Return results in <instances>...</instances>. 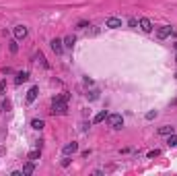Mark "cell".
Here are the masks:
<instances>
[{
  "mask_svg": "<svg viewBox=\"0 0 177 176\" xmlns=\"http://www.w3.org/2000/svg\"><path fill=\"white\" fill-rule=\"evenodd\" d=\"M68 100H70V93H62V96H58V97H54V102H52V114H58V116H62V114H66L68 112Z\"/></svg>",
  "mask_w": 177,
  "mask_h": 176,
  "instance_id": "1",
  "label": "cell"
},
{
  "mask_svg": "<svg viewBox=\"0 0 177 176\" xmlns=\"http://www.w3.org/2000/svg\"><path fill=\"white\" fill-rule=\"evenodd\" d=\"M107 122H109V126H111L113 131H119V129L124 126V116L122 114H109Z\"/></svg>",
  "mask_w": 177,
  "mask_h": 176,
  "instance_id": "2",
  "label": "cell"
},
{
  "mask_svg": "<svg viewBox=\"0 0 177 176\" xmlns=\"http://www.w3.org/2000/svg\"><path fill=\"white\" fill-rule=\"evenodd\" d=\"M173 33H175V31L171 29V25H163V27H159V29H157V37H159V40H167L169 35H173Z\"/></svg>",
  "mask_w": 177,
  "mask_h": 176,
  "instance_id": "3",
  "label": "cell"
},
{
  "mask_svg": "<svg viewBox=\"0 0 177 176\" xmlns=\"http://www.w3.org/2000/svg\"><path fill=\"white\" fill-rule=\"evenodd\" d=\"M138 27H140L144 33H150V31H153V21L148 19V17H142V19H138Z\"/></svg>",
  "mask_w": 177,
  "mask_h": 176,
  "instance_id": "4",
  "label": "cell"
},
{
  "mask_svg": "<svg viewBox=\"0 0 177 176\" xmlns=\"http://www.w3.org/2000/svg\"><path fill=\"white\" fill-rule=\"evenodd\" d=\"M49 46H52V50L56 54H62L64 52V40H60V37H54V40L49 41Z\"/></svg>",
  "mask_w": 177,
  "mask_h": 176,
  "instance_id": "5",
  "label": "cell"
},
{
  "mask_svg": "<svg viewBox=\"0 0 177 176\" xmlns=\"http://www.w3.org/2000/svg\"><path fill=\"white\" fill-rule=\"evenodd\" d=\"M64 156H72V153H76V151H78V143H76V141H70V143H66L64 145Z\"/></svg>",
  "mask_w": 177,
  "mask_h": 176,
  "instance_id": "6",
  "label": "cell"
},
{
  "mask_svg": "<svg viewBox=\"0 0 177 176\" xmlns=\"http://www.w3.org/2000/svg\"><path fill=\"white\" fill-rule=\"evenodd\" d=\"M105 27H109V29H119V27H122V19H118V17H109V19L105 21Z\"/></svg>",
  "mask_w": 177,
  "mask_h": 176,
  "instance_id": "7",
  "label": "cell"
},
{
  "mask_svg": "<svg viewBox=\"0 0 177 176\" xmlns=\"http://www.w3.org/2000/svg\"><path fill=\"white\" fill-rule=\"evenodd\" d=\"M13 31H15V37H17V40H25V37H27V33H29L25 25H17Z\"/></svg>",
  "mask_w": 177,
  "mask_h": 176,
  "instance_id": "8",
  "label": "cell"
},
{
  "mask_svg": "<svg viewBox=\"0 0 177 176\" xmlns=\"http://www.w3.org/2000/svg\"><path fill=\"white\" fill-rule=\"evenodd\" d=\"M37 93H39V87H31L29 91H27V104H33L35 100H37Z\"/></svg>",
  "mask_w": 177,
  "mask_h": 176,
  "instance_id": "9",
  "label": "cell"
},
{
  "mask_svg": "<svg viewBox=\"0 0 177 176\" xmlns=\"http://www.w3.org/2000/svg\"><path fill=\"white\" fill-rule=\"evenodd\" d=\"M173 133H175V129H173L171 124H165V126L159 129V135H163V137H169V135H173Z\"/></svg>",
  "mask_w": 177,
  "mask_h": 176,
  "instance_id": "10",
  "label": "cell"
},
{
  "mask_svg": "<svg viewBox=\"0 0 177 176\" xmlns=\"http://www.w3.org/2000/svg\"><path fill=\"white\" fill-rule=\"evenodd\" d=\"M33 172H35V162H27V164H25V166H23V174L25 176H29V174H33Z\"/></svg>",
  "mask_w": 177,
  "mask_h": 176,
  "instance_id": "11",
  "label": "cell"
},
{
  "mask_svg": "<svg viewBox=\"0 0 177 176\" xmlns=\"http://www.w3.org/2000/svg\"><path fill=\"white\" fill-rule=\"evenodd\" d=\"M25 81H29V73H27V70H23V73H19V75H17L15 83H17V85H21V83H25Z\"/></svg>",
  "mask_w": 177,
  "mask_h": 176,
  "instance_id": "12",
  "label": "cell"
},
{
  "mask_svg": "<svg viewBox=\"0 0 177 176\" xmlns=\"http://www.w3.org/2000/svg\"><path fill=\"white\" fill-rule=\"evenodd\" d=\"M31 126H33L35 131H41V129L45 126V122L41 120V118H33V120H31Z\"/></svg>",
  "mask_w": 177,
  "mask_h": 176,
  "instance_id": "13",
  "label": "cell"
},
{
  "mask_svg": "<svg viewBox=\"0 0 177 176\" xmlns=\"http://www.w3.org/2000/svg\"><path fill=\"white\" fill-rule=\"evenodd\" d=\"M107 112H105V110H101V112H99V114H95V118H93V122H95V124H99V122H103L105 120V118H107Z\"/></svg>",
  "mask_w": 177,
  "mask_h": 176,
  "instance_id": "14",
  "label": "cell"
},
{
  "mask_svg": "<svg viewBox=\"0 0 177 176\" xmlns=\"http://www.w3.org/2000/svg\"><path fill=\"white\" fill-rule=\"evenodd\" d=\"M27 157H29L31 162H37V160L41 157V149H33V151H29V156H27Z\"/></svg>",
  "mask_w": 177,
  "mask_h": 176,
  "instance_id": "15",
  "label": "cell"
},
{
  "mask_svg": "<svg viewBox=\"0 0 177 176\" xmlns=\"http://www.w3.org/2000/svg\"><path fill=\"white\" fill-rule=\"evenodd\" d=\"M87 97H88V102H95V100H99V89H91L87 93Z\"/></svg>",
  "mask_w": 177,
  "mask_h": 176,
  "instance_id": "16",
  "label": "cell"
},
{
  "mask_svg": "<svg viewBox=\"0 0 177 176\" xmlns=\"http://www.w3.org/2000/svg\"><path fill=\"white\" fill-rule=\"evenodd\" d=\"M74 41H76V37H74V35H68V37H64V48H72Z\"/></svg>",
  "mask_w": 177,
  "mask_h": 176,
  "instance_id": "17",
  "label": "cell"
},
{
  "mask_svg": "<svg viewBox=\"0 0 177 176\" xmlns=\"http://www.w3.org/2000/svg\"><path fill=\"white\" fill-rule=\"evenodd\" d=\"M167 145H169V147H177V135H175V133H173V135H169Z\"/></svg>",
  "mask_w": 177,
  "mask_h": 176,
  "instance_id": "18",
  "label": "cell"
},
{
  "mask_svg": "<svg viewBox=\"0 0 177 176\" xmlns=\"http://www.w3.org/2000/svg\"><path fill=\"white\" fill-rule=\"evenodd\" d=\"M37 60H39V62H41V66H43V69H49V64H48V60H45V58H43V54H41V52H39V54H37Z\"/></svg>",
  "mask_w": 177,
  "mask_h": 176,
  "instance_id": "19",
  "label": "cell"
},
{
  "mask_svg": "<svg viewBox=\"0 0 177 176\" xmlns=\"http://www.w3.org/2000/svg\"><path fill=\"white\" fill-rule=\"evenodd\" d=\"M8 50L13 52V54H17V52H19V46H17V41H15V40H13V41L8 44Z\"/></svg>",
  "mask_w": 177,
  "mask_h": 176,
  "instance_id": "20",
  "label": "cell"
},
{
  "mask_svg": "<svg viewBox=\"0 0 177 176\" xmlns=\"http://www.w3.org/2000/svg\"><path fill=\"white\" fill-rule=\"evenodd\" d=\"M146 156H148V157H150V160H153V157H157V156H161V151H159V149H153V151H148Z\"/></svg>",
  "mask_w": 177,
  "mask_h": 176,
  "instance_id": "21",
  "label": "cell"
},
{
  "mask_svg": "<svg viewBox=\"0 0 177 176\" xmlns=\"http://www.w3.org/2000/svg\"><path fill=\"white\" fill-rule=\"evenodd\" d=\"M153 118H157V110H150V112H146V120H153Z\"/></svg>",
  "mask_w": 177,
  "mask_h": 176,
  "instance_id": "22",
  "label": "cell"
},
{
  "mask_svg": "<svg viewBox=\"0 0 177 176\" xmlns=\"http://www.w3.org/2000/svg\"><path fill=\"white\" fill-rule=\"evenodd\" d=\"M76 27H78V29H87V27H91V25H88L87 21H78V25Z\"/></svg>",
  "mask_w": 177,
  "mask_h": 176,
  "instance_id": "23",
  "label": "cell"
},
{
  "mask_svg": "<svg viewBox=\"0 0 177 176\" xmlns=\"http://www.w3.org/2000/svg\"><path fill=\"white\" fill-rule=\"evenodd\" d=\"M62 166H64V168H68V166H70V157H68V156L62 160Z\"/></svg>",
  "mask_w": 177,
  "mask_h": 176,
  "instance_id": "24",
  "label": "cell"
},
{
  "mask_svg": "<svg viewBox=\"0 0 177 176\" xmlns=\"http://www.w3.org/2000/svg\"><path fill=\"white\" fill-rule=\"evenodd\" d=\"M6 91V81H0V93H4Z\"/></svg>",
  "mask_w": 177,
  "mask_h": 176,
  "instance_id": "25",
  "label": "cell"
},
{
  "mask_svg": "<svg viewBox=\"0 0 177 176\" xmlns=\"http://www.w3.org/2000/svg\"><path fill=\"white\" fill-rule=\"evenodd\" d=\"M128 23H130V27H136V25H138V21H136V19H130Z\"/></svg>",
  "mask_w": 177,
  "mask_h": 176,
  "instance_id": "26",
  "label": "cell"
},
{
  "mask_svg": "<svg viewBox=\"0 0 177 176\" xmlns=\"http://www.w3.org/2000/svg\"><path fill=\"white\" fill-rule=\"evenodd\" d=\"M173 46H175V50H177V41H175V44H173Z\"/></svg>",
  "mask_w": 177,
  "mask_h": 176,
  "instance_id": "27",
  "label": "cell"
},
{
  "mask_svg": "<svg viewBox=\"0 0 177 176\" xmlns=\"http://www.w3.org/2000/svg\"><path fill=\"white\" fill-rule=\"evenodd\" d=\"M175 62H177V56H175Z\"/></svg>",
  "mask_w": 177,
  "mask_h": 176,
  "instance_id": "28",
  "label": "cell"
},
{
  "mask_svg": "<svg viewBox=\"0 0 177 176\" xmlns=\"http://www.w3.org/2000/svg\"><path fill=\"white\" fill-rule=\"evenodd\" d=\"M175 79H177V75H175Z\"/></svg>",
  "mask_w": 177,
  "mask_h": 176,
  "instance_id": "29",
  "label": "cell"
}]
</instances>
